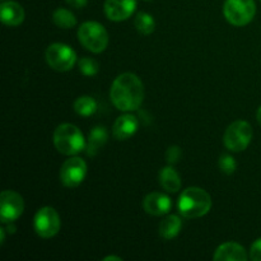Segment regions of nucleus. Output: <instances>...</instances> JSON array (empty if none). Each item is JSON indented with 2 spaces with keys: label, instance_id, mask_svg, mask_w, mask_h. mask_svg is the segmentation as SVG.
<instances>
[{
  "label": "nucleus",
  "instance_id": "obj_1",
  "mask_svg": "<svg viewBox=\"0 0 261 261\" xmlns=\"http://www.w3.org/2000/svg\"><path fill=\"white\" fill-rule=\"evenodd\" d=\"M110 98L120 111H135L144 99V86L135 74H120L112 83Z\"/></svg>",
  "mask_w": 261,
  "mask_h": 261
},
{
  "label": "nucleus",
  "instance_id": "obj_2",
  "mask_svg": "<svg viewBox=\"0 0 261 261\" xmlns=\"http://www.w3.org/2000/svg\"><path fill=\"white\" fill-rule=\"evenodd\" d=\"M177 208L181 216L185 218H200L211 211L212 198L204 189L193 186L182 191Z\"/></svg>",
  "mask_w": 261,
  "mask_h": 261
},
{
  "label": "nucleus",
  "instance_id": "obj_3",
  "mask_svg": "<svg viewBox=\"0 0 261 261\" xmlns=\"http://www.w3.org/2000/svg\"><path fill=\"white\" fill-rule=\"evenodd\" d=\"M54 145L59 153L75 155L86 148L84 135L75 125L61 124L54 132Z\"/></svg>",
  "mask_w": 261,
  "mask_h": 261
},
{
  "label": "nucleus",
  "instance_id": "obj_4",
  "mask_svg": "<svg viewBox=\"0 0 261 261\" xmlns=\"http://www.w3.org/2000/svg\"><path fill=\"white\" fill-rule=\"evenodd\" d=\"M78 40L87 50L99 54L106 50L109 45V33L98 22H84L78 30Z\"/></svg>",
  "mask_w": 261,
  "mask_h": 261
},
{
  "label": "nucleus",
  "instance_id": "obj_5",
  "mask_svg": "<svg viewBox=\"0 0 261 261\" xmlns=\"http://www.w3.org/2000/svg\"><path fill=\"white\" fill-rule=\"evenodd\" d=\"M251 125L244 120H237L232 122L226 129L223 135V143L227 149L231 152H242L249 147L252 139Z\"/></svg>",
  "mask_w": 261,
  "mask_h": 261
},
{
  "label": "nucleus",
  "instance_id": "obj_6",
  "mask_svg": "<svg viewBox=\"0 0 261 261\" xmlns=\"http://www.w3.org/2000/svg\"><path fill=\"white\" fill-rule=\"evenodd\" d=\"M223 14L231 24L242 27L254 19L256 14V4L254 0H226Z\"/></svg>",
  "mask_w": 261,
  "mask_h": 261
},
{
  "label": "nucleus",
  "instance_id": "obj_7",
  "mask_svg": "<svg viewBox=\"0 0 261 261\" xmlns=\"http://www.w3.org/2000/svg\"><path fill=\"white\" fill-rule=\"evenodd\" d=\"M46 61L54 70L68 71L76 63V54L70 46L56 42L46 50Z\"/></svg>",
  "mask_w": 261,
  "mask_h": 261
},
{
  "label": "nucleus",
  "instance_id": "obj_8",
  "mask_svg": "<svg viewBox=\"0 0 261 261\" xmlns=\"http://www.w3.org/2000/svg\"><path fill=\"white\" fill-rule=\"evenodd\" d=\"M33 227L41 239H51L56 236L61 227L59 213L53 206H43L36 213Z\"/></svg>",
  "mask_w": 261,
  "mask_h": 261
},
{
  "label": "nucleus",
  "instance_id": "obj_9",
  "mask_svg": "<svg viewBox=\"0 0 261 261\" xmlns=\"http://www.w3.org/2000/svg\"><path fill=\"white\" fill-rule=\"evenodd\" d=\"M24 201L18 193L4 190L0 195V219L2 223H12L22 216Z\"/></svg>",
  "mask_w": 261,
  "mask_h": 261
},
{
  "label": "nucleus",
  "instance_id": "obj_10",
  "mask_svg": "<svg viewBox=\"0 0 261 261\" xmlns=\"http://www.w3.org/2000/svg\"><path fill=\"white\" fill-rule=\"evenodd\" d=\"M87 175V163L82 158L66 160L60 168V181L66 188H76L84 181Z\"/></svg>",
  "mask_w": 261,
  "mask_h": 261
},
{
  "label": "nucleus",
  "instance_id": "obj_11",
  "mask_svg": "<svg viewBox=\"0 0 261 261\" xmlns=\"http://www.w3.org/2000/svg\"><path fill=\"white\" fill-rule=\"evenodd\" d=\"M137 8V0H106L105 14L110 20L121 22L132 17Z\"/></svg>",
  "mask_w": 261,
  "mask_h": 261
},
{
  "label": "nucleus",
  "instance_id": "obj_12",
  "mask_svg": "<svg viewBox=\"0 0 261 261\" xmlns=\"http://www.w3.org/2000/svg\"><path fill=\"white\" fill-rule=\"evenodd\" d=\"M172 201L167 195L162 193H150L143 200V208L148 214L154 217H161L171 211Z\"/></svg>",
  "mask_w": 261,
  "mask_h": 261
},
{
  "label": "nucleus",
  "instance_id": "obj_13",
  "mask_svg": "<svg viewBox=\"0 0 261 261\" xmlns=\"http://www.w3.org/2000/svg\"><path fill=\"white\" fill-rule=\"evenodd\" d=\"M139 129V121L134 115L125 114L116 119L114 124V137L117 140H127Z\"/></svg>",
  "mask_w": 261,
  "mask_h": 261
},
{
  "label": "nucleus",
  "instance_id": "obj_14",
  "mask_svg": "<svg viewBox=\"0 0 261 261\" xmlns=\"http://www.w3.org/2000/svg\"><path fill=\"white\" fill-rule=\"evenodd\" d=\"M213 259L217 261H246L247 254L245 247L240 244L226 242L216 250Z\"/></svg>",
  "mask_w": 261,
  "mask_h": 261
},
{
  "label": "nucleus",
  "instance_id": "obj_15",
  "mask_svg": "<svg viewBox=\"0 0 261 261\" xmlns=\"http://www.w3.org/2000/svg\"><path fill=\"white\" fill-rule=\"evenodd\" d=\"M0 18L4 24L17 27L24 20V10L15 2H3L0 5Z\"/></svg>",
  "mask_w": 261,
  "mask_h": 261
},
{
  "label": "nucleus",
  "instance_id": "obj_16",
  "mask_svg": "<svg viewBox=\"0 0 261 261\" xmlns=\"http://www.w3.org/2000/svg\"><path fill=\"white\" fill-rule=\"evenodd\" d=\"M109 139V133H107L106 127L105 126H96L91 130L88 137V142H87L86 149L87 154L88 155H96L97 153L101 150V148L103 147L107 143Z\"/></svg>",
  "mask_w": 261,
  "mask_h": 261
},
{
  "label": "nucleus",
  "instance_id": "obj_17",
  "mask_svg": "<svg viewBox=\"0 0 261 261\" xmlns=\"http://www.w3.org/2000/svg\"><path fill=\"white\" fill-rule=\"evenodd\" d=\"M181 227H182V221L178 216L171 214L166 217L160 224V236L165 240H172L180 233Z\"/></svg>",
  "mask_w": 261,
  "mask_h": 261
},
{
  "label": "nucleus",
  "instance_id": "obj_18",
  "mask_svg": "<svg viewBox=\"0 0 261 261\" xmlns=\"http://www.w3.org/2000/svg\"><path fill=\"white\" fill-rule=\"evenodd\" d=\"M160 184L167 193H177L181 189V178L172 167H165L160 172Z\"/></svg>",
  "mask_w": 261,
  "mask_h": 261
},
{
  "label": "nucleus",
  "instance_id": "obj_19",
  "mask_svg": "<svg viewBox=\"0 0 261 261\" xmlns=\"http://www.w3.org/2000/svg\"><path fill=\"white\" fill-rule=\"evenodd\" d=\"M53 20L58 27L64 28V30H69V28L75 27L76 18L70 10L64 9V8H59L54 12Z\"/></svg>",
  "mask_w": 261,
  "mask_h": 261
},
{
  "label": "nucleus",
  "instance_id": "obj_20",
  "mask_svg": "<svg viewBox=\"0 0 261 261\" xmlns=\"http://www.w3.org/2000/svg\"><path fill=\"white\" fill-rule=\"evenodd\" d=\"M74 110L81 116H91L97 111V102L89 96L78 97L74 102Z\"/></svg>",
  "mask_w": 261,
  "mask_h": 261
},
{
  "label": "nucleus",
  "instance_id": "obj_21",
  "mask_svg": "<svg viewBox=\"0 0 261 261\" xmlns=\"http://www.w3.org/2000/svg\"><path fill=\"white\" fill-rule=\"evenodd\" d=\"M134 25L138 30V32L142 33V35L148 36L150 35V33H153V31H154L155 22L154 19H153L152 15L148 14V13L145 12H140L138 13V15L135 17Z\"/></svg>",
  "mask_w": 261,
  "mask_h": 261
},
{
  "label": "nucleus",
  "instance_id": "obj_22",
  "mask_svg": "<svg viewBox=\"0 0 261 261\" xmlns=\"http://www.w3.org/2000/svg\"><path fill=\"white\" fill-rule=\"evenodd\" d=\"M79 70H81L82 74L87 76L96 75L99 70V65L94 59L91 58H83L78 61Z\"/></svg>",
  "mask_w": 261,
  "mask_h": 261
},
{
  "label": "nucleus",
  "instance_id": "obj_23",
  "mask_svg": "<svg viewBox=\"0 0 261 261\" xmlns=\"http://www.w3.org/2000/svg\"><path fill=\"white\" fill-rule=\"evenodd\" d=\"M219 168H221L222 172L224 175H232V173L236 171L237 163L234 161L233 157H231L229 154H222L219 158Z\"/></svg>",
  "mask_w": 261,
  "mask_h": 261
},
{
  "label": "nucleus",
  "instance_id": "obj_24",
  "mask_svg": "<svg viewBox=\"0 0 261 261\" xmlns=\"http://www.w3.org/2000/svg\"><path fill=\"white\" fill-rule=\"evenodd\" d=\"M181 157V149L177 145H171L170 148L166 152V161H167L170 165H175L178 162Z\"/></svg>",
  "mask_w": 261,
  "mask_h": 261
},
{
  "label": "nucleus",
  "instance_id": "obj_25",
  "mask_svg": "<svg viewBox=\"0 0 261 261\" xmlns=\"http://www.w3.org/2000/svg\"><path fill=\"white\" fill-rule=\"evenodd\" d=\"M250 259L252 261H261V239L256 240L250 249Z\"/></svg>",
  "mask_w": 261,
  "mask_h": 261
},
{
  "label": "nucleus",
  "instance_id": "obj_26",
  "mask_svg": "<svg viewBox=\"0 0 261 261\" xmlns=\"http://www.w3.org/2000/svg\"><path fill=\"white\" fill-rule=\"evenodd\" d=\"M65 2L68 3L69 5H71V7L76 8V9L86 7L87 4V0H65Z\"/></svg>",
  "mask_w": 261,
  "mask_h": 261
},
{
  "label": "nucleus",
  "instance_id": "obj_27",
  "mask_svg": "<svg viewBox=\"0 0 261 261\" xmlns=\"http://www.w3.org/2000/svg\"><path fill=\"white\" fill-rule=\"evenodd\" d=\"M5 241V229L4 228H0V244H4Z\"/></svg>",
  "mask_w": 261,
  "mask_h": 261
},
{
  "label": "nucleus",
  "instance_id": "obj_28",
  "mask_svg": "<svg viewBox=\"0 0 261 261\" xmlns=\"http://www.w3.org/2000/svg\"><path fill=\"white\" fill-rule=\"evenodd\" d=\"M103 260H105V261H110V260H116V261H121L122 259H121V257H119V256H114V255H111V256H107V257H105Z\"/></svg>",
  "mask_w": 261,
  "mask_h": 261
},
{
  "label": "nucleus",
  "instance_id": "obj_29",
  "mask_svg": "<svg viewBox=\"0 0 261 261\" xmlns=\"http://www.w3.org/2000/svg\"><path fill=\"white\" fill-rule=\"evenodd\" d=\"M256 117H257V121H259V124L261 125V106L259 107V110H257Z\"/></svg>",
  "mask_w": 261,
  "mask_h": 261
},
{
  "label": "nucleus",
  "instance_id": "obj_30",
  "mask_svg": "<svg viewBox=\"0 0 261 261\" xmlns=\"http://www.w3.org/2000/svg\"><path fill=\"white\" fill-rule=\"evenodd\" d=\"M3 2H4V0H3Z\"/></svg>",
  "mask_w": 261,
  "mask_h": 261
},
{
  "label": "nucleus",
  "instance_id": "obj_31",
  "mask_svg": "<svg viewBox=\"0 0 261 261\" xmlns=\"http://www.w3.org/2000/svg\"><path fill=\"white\" fill-rule=\"evenodd\" d=\"M260 2H261V0H260Z\"/></svg>",
  "mask_w": 261,
  "mask_h": 261
}]
</instances>
